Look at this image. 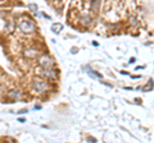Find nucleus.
<instances>
[{"instance_id":"obj_1","label":"nucleus","mask_w":154,"mask_h":143,"mask_svg":"<svg viewBox=\"0 0 154 143\" xmlns=\"http://www.w3.org/2000/svg\"><path fill=\"white\" fill-rule=\"evenodd\" d=\"M18 28H19V31L23 33H32L35 31L36 26L31 19H22L18 22Z\"/></svg>"},{"instance_id":"obj_2","label":"nucleus","mask_w":154,"mask_h":143,"mask_svg":"<svg viewBox=\"0 0 154 143\" xmlns=\"http://www.w3.org/2000/svg\"><path fill=\"white\" fill-rule=\"evenodd\" d=\"M38 65L44 69H51V66L54 65V59H53L50 55L44 54L38 58Z\"/></svg>"},{"instance_id":"obj_3","label":"nucleus","mask_w":154,"mask_h":143,"mask_svg":"<svg viewBox=\"0 0 154 143\" xmlns=\"http://www.w3.org/2000/svg\"><path fill=\"white\" fill-rule=\"evenodd\" d=\"M32 89L36 93H42L48 89V83L42 79H35L33 83H32Z\"/></svg>"},{"instance_id":"obj_4","label":"nucleus","mask_w":154,"mask_h":143,"mask_svg":"<svg viewBox=\"0 0 154 143\" xmlns=\"http://www.w3.org/2000/svg\"><path fill=\"white\" fill-rule=\"evenodd\" d=\"M41 74L44 75L46 79H55L57 75H58V72L54 70V69H42Z\"/></svg>"},{"instance_id":"obj_5","label":"nucleus","mask_w":154,"mask_h":143,"mask_svg":"<svg viewBox=\"0 0 154 143\" xmlns=\"http://www.w3.org/2000/svg\"><path fill=\"white\" fill-rule=\"evenodd\" d=\"M8 97L11 100H19L22 97V92L17 88H13V89H9L8 91Z\"/></svg>"},{"instance_id":"obj_6","label":"nucleus","mask_w":154,"mask_h":143,"mask_svg":"<svg viewBox=\"0 0 154 143\" xmlns=\"http://www.w3.org/2000/svg\"><path fill=\"white\" fill-rule=\"evenodd\" d=\"M37 55H38V51L36 49H33V47H30V49L25 50V56L27 59H35Z\"/></svg>"},{"instance_id":"obj_7","label":"nucleus","mask_w":154,"mask_h":143,"mask_svg":"<svg viewBox=\"0 0 154 143\" xmlns=\"http://www.w3.org/2000/svg\"><path fill=\"white\" fill-rule=\"evenodd\" d=\"M80 21H81V23H82L84 26H90L91 25V17L88 16V14H82Z\"/></svg>"},{"instance_id":"obj_8","label":"nucleus","mask_w":154,"mask_h":143,"mask_svg":"<svg viewBox=\"0 0 154 143\" xmlns=\"http://www.w3.org/2000/svg\"><path fill=\"white\" fill-rule=\"evenodd\" d=\"M62 28H63V26H62L60 23H54V25L51 26V31L54 33H59L62 31Z\"/></svg>"},{"instance_id":"obj_9","label":"nucleus","mask_w":154,"mask_h":143,"mask_svg":"<svg viewBox=\"0 0 154 143\" xmlns=\"http://www.w3.org/2000/svg\"><path fill=\"white\" fill-rule=\"evenodd\" d=\"M27 8L30 9L31 12H33V13H36V12H37V9H38L36 4H27Z\"/></svg>"},{"instance_id":"obj_10","label":"nucleus","mask_w":154,"mask_h":143,"mask_svg":"<svg viewBox=\"0 0 154 143\" xmlns=\"http://www.w3.org/2000/svg\"><path fill=\"white\" fill-rule=\"evenodd\" d=\"M99 5H100L99 1H93V3H91V10H98Z\"/></svg>"},{"instance_id":"obj_11","label":"nucleus","mask_w":154,"mask_h":143,"mask_svg":"<svg viewBox=\"0 0 154 143\" xmlns=\"http://www.w3.org/2000/svg\"><path fill=\"white\" fill-rule=\"evenodd\" d=\"M131 21H132V25H134V26H136V25H137L136 18H135V17H132V18H131Z\"/></svg>"},{"instance_id":"obj_12","label":"nucleus","mask_w":154,"mask_h":143,"mask_svg":"<svg viewBox=\"0 0 154 143\" xmlns=\"http://www.w3.org/2000/svg\"><path fill=\"white\" fill-rule=\"evenodd\" d=\"M88 139H89V141H90V142H96V141H95V139H94V138H88Z\"/></svg>"}]
</instances>
